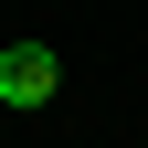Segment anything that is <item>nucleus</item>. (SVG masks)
Here are the masks:
<instances>
[{"label": "nucleus", "mask_w": 148, "mask_h": 148, "mask_svg": "<svg viewBox=\"0 0 148 148\" xmlns=\"http://www.w3.org/2000/svg\"><path fill=\"white\" fill-rule=\"evenodd\" d=\"M64 95V53L53 42H11L0 53V106H11V116H32V106H53Z\"/></svg>", "instance_id": "obj_1"}]
</instances>
